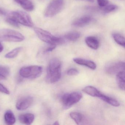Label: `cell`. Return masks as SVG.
<instances>
[{"label":"cell","instance_id":"6da1fadb","mask_svg":"<svg viewBox=\"0 0 125 125\" xmlns=\"http://www.w3.org/2000/svg\"><path fill=\"white\" fill-rule=\"evenodd\" d=\"M61 76V63L57 58H54L50 61L47 70L46 80L49 83L58 82Z\"/></svg>","mask_w":125,"mask_h":125},{"label":"cell","instance_id":"7a4b0ae2","mask_svg":"<svg viewBox=\"0 0 125 125\" xmlns=\"http://www.w3.org/2000/svg\"><path fill=\"white\" fill-rule=\"evenodd\" d=\"M35 33L42 41L49 44L61 45L65 42L63 38L57 37L52 35L50 32L38 27L34 28Z\"/></svg>","mask_w":125,"mask_h":125},{"label":"cell","instance_id":"3957f363","mask_svg":"<svg viewBox=\"0 0 125 125\" xmlns=\"http://www.w3.org/2000/svg\"><path fill=\"white\" fill-rule=\"evenodd\" d=\"M24 36L17 31L8 29L0 30V41L21 42L24 41Z\"/></svg>","mask_w":125,"mask_h":125},{"label":"cell","instance_id":"277c9868","mask_svg":"<svg viewBox=\"0 0 125 125\" xmlns=\"http://www.w3.org/2000/svg\"><path fill=\"white\" fill-rule=\"evenodd\" d=\"M83 97L80 92L76 91L64 94L61 96V101L63 108L67 109L79 102Z\"/></svg>","mask_w":125,"mask_h":125},{"label":"cell","instance_id":"5b68a950","mask_svg":"<svg viewBox=\"0 0 125 125\" xmlns=\"http://www.w3.org/2000/svg\"><path fill=\"white\" fill-rule=\"evenodd\" d=\"M43 68L38 65H31L22 67L20 70V76L23 78L35 79L41 76Z\"/></svg>","mask_w":125,"mask_h":125},{"label":"cell","instance_id":"8992f818","mask_svg":"<svg viewBox=\"0 0 125 125\" xmlns=\"http://www.w3.org/2000/svg\"><path fill=\"white\" fill-rule=\"evenodd\" d=\"M8 16L11 17L19 24L26 27H32L33 23L30 16L26 12L21 11H12L8 14Z\"/></svg>","mask_w":125,"mask_h":125},{"label":"cell","instance_id":"52a82bcc","mask_svg":"<svg viewBox=\"0 0 125 125\" xmlns=\"http://www.w3.org/2000/svg\"><path fill=\"white\" fill-rule=\"evenodd\" d=\"M64 4V0H52L44 11L45 17L50 18L57 15L61 11Z\"/></svg>","mask_w":125,"mask_h":125},{"label":"cell","instance_id":"ba28073f","mask_svg":"<svg viewBox=\"0 0 125 125\" xmlns=\"http://www.w3.org/2000/svg\"><path fill=\"white\" fill-rule=\"evenodd\" d=\"M106 72L109 74H114L121 71H125V63L115 62L108 64L105 68Z\"/></svg>","mask_w":125,"mask_h":125},{"label":"cell","instance_id":"9c48e42d","mask_svg":"<svg viewBox=\"0 0 125 125\" xmlns=\"http://www.w3.org/2000/svg\"><path fill=\"white\" fill-rule=\"evenodd\" d=\"M33 102V98L32 96H28L22 97L17 102L16 107L18 110H25L31 106Z\"/></svg>","mask_w":125,"mask_h":125},{"label":"cell","instance_id":"30bf717a","mask_svg":"<svg viewBox=\"0 0 125 125\" xmlns=\"http://www.w3.org/2000/svg\"><path fill=\"white\" fill-rule=\"evenodd\" d=\"M93 17L90 16H84L76 20L73 22L72 25L76 27H82L90 24L94 21Z\"/></svg>","mask_w":125,"mask_h":125},{"label":"cell","instance_id":"8fae6325","mask_svg":"<svg viewBox=\"0 0 125 125\" xmlns=\"http://www.w3.org/2000/svg\"><path fill=\"white\" fill-rule=\"evenodd\" d=\"M74 62L81 65L85 66L92 70H95L96 68V65L93 61L81 58H75L73 60Z\"/></svg>","mask_w":125,"mask_h":125},{"label":"cell","instance_id":"7c38bea8","mask_svg":"<svg viewBox=\"0 0 125 125\" xmlns=\"http://www.w3.org/2000/svg\"><path fill=\"white\" fill-rule=\"evenodd\" d=\"M19 120L21 123L25 125H30L33 123L35 116L31 113L21 114L19 116Z\"/></svg>","mask_w":125,"mask_h":125},{"label":"cell","instance_id":"4fadbf2b","mask_svg":"<svg viewBox=\"0 0 125 125\" xmlns=\"http://www.w3.org/2000/svg\"><path fill=\"white\" fill-rule=\"evenodd\" d=\"M83 91L89 95L99 98L101 97L102 94L96 88L92 86H86L83 88Z\"/></svg>","mask_w":125,"mask_h":125},{"label":"cell","instance_id":"5bb4252c","mask_svg":"<svg viewBox=\"0 0 125 125\" xmlns=\"http://www.w3.org/2000/svg\"><path fill=\"white\" fill-rule=\"evenodd\" d=\"M85 42L88 46L93 49H98L99 47V42L95 36H88L85 38Z\"/></svg>","mask_w":125,"mask_h":125},{"label":"cell","instance_id":"9a60e30c","mask_svg":"<svg viewBox=\"0 0 125 125\" xmlns=\"http://www.w3.org/2000/svg\"><path fill=\"white\" fill-rule=\"evenodd\" d=\"M17 3L20 5L27 11H31L34 9V5L30 0H14Z\"/></svg>","mask_w":125,"mask_h":125},{"label":"cell","instance_id":"2e32d148","mask_svg":"<svg viewBox=\"0 0 125 125\" xmlns=\"http://www.w3.org/2000/svg\"><path fill=\"white\" fill-rule=\"evenodd\" d=\"M116 80L118 87L123 90H125V71H121L116 74Z\"/></svg>","mask_w":125,"mask_h":125},{"label":"cell","instance_id":"e0dca14e","mask_svg":"<svg viewBox=\"0 0 125 125\" xmlns=\"http://www.w3.org/2000/svg\"><path fill=\"white\" fill-rule=\"evenodd\" d=\"M4 120L6 124L13 125L16 123V119L14 114L11 110H8L4 115Z\"/></svg>","mask_w":125,"mask_h":125},{"label":"cell","instance_id":"ac0fdd59","mask_svg":"<svg viewBox=\"0 0 125 125\" xmlns=\"http://www.w3.org/2000/svg\"><path fill=\"white\" fill-rule=\"evenodd\" d=\"M81 36L80 33L77 31H71L67 33L64 35L65 39L71 42H75L77 41Z\"/></svg>","mask_w":125,"mask_h":125},{"label":"cell","instance_id":"d6986e66","mask_svg":"<svg viewBox=\"0 0 125 125\" xmlns=\"http://www.w3.org/2000/svg\"><path fill=\"white\" fill-rule=\"evenodd\" d=\"M100 98L112 106L115 107H118L120 106V104L118 101L112 97L104 95L103 94Z\"/></svg>","mask_w":125,"mask_h":125},{"label":"cell","instance_id":"ffe728a7","mask_svg":"<svg viewBox=\"0 0 125 125\" xmlns=\"http://www.w3.org/2000/svg\"><path fill=\"white\" fill-rule=\"evenodd\" d=\"M113 38L117 44L124 48L125 47V38L122 35L117 33H113L112 35Z\"/></svg>","mask_w":125,"mask_h":125},{"label":"cell","instance_id":"44dd1931","mask_svg":"<svg viewBox=\"0 0 125 125\" xmlns=\"http://www.w3.org/2000/svg\"><path fill=\"white\" fill-rule=\"evenodd\" d=\"M70 116L77 124H79L83 120L82 114L78 112H73L70 113Z\"/></svg>","mask_w":125,"mask_h":125},{"label":"cell","instance_id":"7402d4cb","mask_svg":"<svg viewBox=\"0 0 125 125\" xmlns=\"http://www.w3.org/2000/svg\"><path fill=\"white\" fill-rule=\"evenodd\" d=\"M22 49V47H18L13 49L5 55L6 58L11 59L14 58L18 55Z\"/></svg>","mask_w":125,"mask_h":125},{"label":"cell","instance_id":"603a6c76","mask_svg":"<svg viewBox=\"0 0 125 125\" xmlns=\"http://www.w3.org/2000/svg\"><path fill=\"white\" fill-rule=\"evenodd\" d=\"M102 8V11L104 14H108L113 12L117 9L118 7L116 5H110L104 6Z\"/></svg>","mask_w":125,"mask_h":125},{"label":"cell","instance_id":"cb8c5ba5","mask_svg":"<svg viewBox=\"0 0 125 125\" xmlns=\"http://www.w3.org/2000/svg\"><path fill=\"white\" fill-rule=\"evenodd\" d=\"M10 70L8 67L0 65V74L6 77L9 75Z\"/></svg>","mask_w":125,"mask_h":125},{"label":"cell","instance_id":"d4e9b609","mask_svg":"<svg viewBox=\"0 0 125 125\" xmlns=\"http://www.w3.org/2000/svg\"><path fill=\"white\" fill-rule=\"evenodd\" d=\"M6 21L7 23H8L11 26L17 28L19 27V24L17 23L14 20L12 19L11 17H10L8 16L7 17L6 20Z\"/></svg>","mask_w":125,"mask_h":125},{"label":"cell","instance_id":"484cf974","mask_svg":"<svg viewBox=\"0 0 125 125\" xmlns=\"http://www.w3.org/2000/svg\"><path fill=\"white\" fill-rule=\"evenodd\" d=\"M79 73V71L75 68L70 69L67 71V74L69 76H76Z\"/></svg>","mask_w":125,"mask_h":125},{"label":"cell","instance_id":"4316f807","mask_svg":"<svg viewBox=\"0 0 125 125\" xmlns=\"http://www.w3.org/2000/svg\"><path fill=\"white\" fill-rule=\"evenodd\" d=\"M0 92L5 94H10V91H9L8 89L1 83H0Z\"/></svg>","mask_w":125,"mask_h":125},{"label":"cell","instance_id":"83f0119b","mask_svg":"<svg viewBox=\"0 0 125 125\" xmlns=\"http://www.w3.org/2000/svg\"><path fill=\"white\" fill-rule=\"evenodd\" d=\"M98 5L101 7H104L108 5V0H97Z\"/></svg>","mask_w":125,"mask_h":125},{"label":"cell","instance_id":"f1b7e54d","mask_svg":"<svg viewBox=\"0 0 125 125\" xmlns=\"http://www.w3.org/2000/svg\"><path fill=\"white\" fill-rule=\"evenodd\" d=\"M57 46L55 45H52V44H50L49 46L47 47L44 50V52L45 53L47 52H50L53 51L54 50L56 47Z\"/></svg>","mask_w":125,"mask_h":125},{"label":"cell","instance_id":"f546056e","mask_svg":"<svg viewBox=\"0 0 125 125\" xmlns=\"http://www.w3.org/2000/svg\"><path fill=\"white\" fill-rule=\"evenodd\" d=\"M6 14L5 11H4L2 9H0V15H5Z\"/></svg>","mask_w":125,"mask_h":125},{"label":"cell","instance_id":"4dcf8cb0","mask_svg":"<svg viewBox=\"0 0 125 125\" xmlns=\"http://www.w3.org/2000/svg\"><path fill=\"white\" fill-rule=\"evenodd\" d=\"M3 50V47L2 44L0 42V53L2 52Z\"/></svg>","mask_w":125,"mask_h":125},{"label":"cell","instance_id":"1f68e13d","mask_svg":"<svg viewBox=\"0 0 125 125\" xmlns=\"http://www.w3.org/2000/svg\"><path fill=\"white\" fill-rule=\"evenodd\" d=\"M6 79V77L0 74V80H4Z\"/></svg>","mask_w":125,"mask_h":125},{"label":"cell","instance_id":"d6a6232c","mask_svg":"<svg viewBox=\"0 0 125 125\" xmlns=\"http://www.w3.org/2000/svg\"><path fill=\"white\" fill-rule=\"evenodd\" d=\"M85 0V1L90 2H93L94 1V0Z\"/></svg>","mask_w":125,"mask_h":125},{"label":"cell","instance_id":"836d02e7","mask_svg":"<svg viewBox=\"0 0 125 125\" xmlns=\"http://www.w3.org/2000/svg\"><path fill=\"white\" fill-rule=\"evenodd\" d=\"M53 124V125H60V124L59 123V122H58V121H55V122H54V123Z\"/></svg>","mask_w":125,"mask_h":125}]
</instances>
